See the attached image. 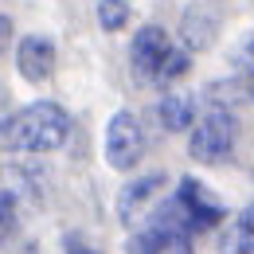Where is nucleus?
Masks as SVG:
<instances>
[{"label":"nucleus","instance_id":"nucleus-11","mask_svg":"<svg viewBox=\"0 0 254 254\" xmlns=\"http://www.w3.org/2000/svg\"><path fill=\"white\" fill-rule=\"evenodd\" d=\"M188 51L184 47H168V55L160 59V66H157V74H153V82L157 86H172L176 78H184L188 74Z\"/></svg>","mask_w":254,"mask_h":254},{"label":"nucleus","instance_id":"nucleus-7","mask_svg":"<svg viewBox=\"0 0 254 254\" xmlns=\"http://www.w3.org/2000/svg\"><path fill=\"white\" fill-rule=\"evenodd\" d=\"M215 32H219V20L203 8H191L180 24V35H184V51H207L215 43Z\"/></svg>","mask_w":254,"mask_h":254},{"label":"nucleus","instance_id":"nucleus-14","mask_svg":"<svg viewBox=\"0 0 254 254\" xmlns=\"http://www.w3.org/2000/svg\"><path fill=\"white\" fill-rule=\"evenodd\" d=\"M12 215H16V199H12L8 191L0 188V235H4L8 227H12Z\"/></svg>","mask_w":254,"mask_h":254},{"label":"nucleus","instance_id":"nucleus-10","mask_svg":"<svg viewBox=\"0 0 254 254\" xmlns=\"http://www.w3.org/2000/svg\"><path fill=\"white\" fill-rule=\"evenodd\" d=\"M157 188H164V176H160V172L145 176V180H137V184H129V188L122 191V199H118V211H122V219H126V223L133 219V215H137V207H141V203H149Z\"/></svg>","mask_w":254,"mask_h":254},{"label":"nucleus","instance_id":"nucleus-12","mask_svg":"<svg viewBox=\"0 0 254 254\" xmlns=\"http://www.w3.org/2000/svg\"><path fill=\"white\" fill-rule=\"evenodd\" d=\"M141 254H191L188 239L184 235H145V243H141Z\"/></svg>","mask_w":254,"mask_h":254},{"label":"nucleus","instance_id":"nucleus-16","mask_svg":"<svg viewBox=\"0 0 254 254\" xmlns=\"http://www.w3.org/2000/svg\"><path fill=\"white\" fill-rule=\"evenodd\" d=\"M8 43H12V20H8V16H0V55L8 51Z\"/></svg>","mask_w":254,"mask_h":254},{"label":"nucleus","instance_id":"nucleus-3","mask_svg":"<svg viewBox=\"0 0 254 254\" xmlns=\"http://www.w3.org/2000/svg\"><path fill=\"white\" fill-rule=\"evenodd\" d=\"M145 153V137H141V122L122 110V114H114L110 118V126H106V160L114 164V168H133L137 160Z\"/></svg>","mask_w":254,"mask_h":254},{"label":"nucleus","instance_id":"nucleus-15","mask_svg":"<svg viewBox=\"0 0 254 254\" xmlns=\"http://www.w3.org/2000/svg\"><path fill=\"white\" fill-rule=\"evenodd\" d=\"M66 254H102V251H94L82 235H66Z\"/></svg>","mask_w":254,"mask_h":254},{"label":"nucleus","instance_id":"nucleus-4","mask_svg":"<svg viewBox=\"0 0 254 254\" xmlns=\"http://www.w3.org/2000/svg\"><path fill=\"white\" fill-rule=\"evenodd\" d=\"M168 47H172V39H168V32H164V28H157V24H145L141 32L133 35L129 59H133V70H137V78L153 82V74H157L160 59L168 55Z\"/></svg>","mask_w":254,"mask_h":254},{"label":"nucleus","instance_id":"nucleus-17","mask_svg":"<svg viewBox=\"0 0 254 254\" xmlns=\"http://www.w3.org/2000/svg\"><path fill=\"white\" fill-rule=\"evenodd\" d=\"M239 59H243V70H251V66H254V35L247 39V47H243V55H239Z\"/></svg>","mask_w":254,"mask_h":254},{"label":"nucleus","instance_id":"nucleus-9","mask_svg":"<svg viewBox=\"0 0 254 254\" xmlns=\"http://www.w3.org/2000/svg\"><path fill=\"white\" fill-rule=\"evenodd\" d=\"M160 122H164V129H172V133L191 129V126H195V98L172 90V94L160 102Z\"/></svg>","mask_w":254,"mask_h":254},{"label":"nucleus","instance_id":"nucleus-18","mask_svg":"<svg viewBox=\"0 0 254 254\" xmlns=\"http://www.w3.org/2000/svg\"><path fill=\"white\" fill-rule=\"evenodd\" d=\"M247 90H251V98H254V66L247 70Z\"/></svg>","mask_w":254,"mask_h":254},{"label":"nucleus","instance_id":"nucleus-2","mask_svg":"<svg viewBox=\"0 0 254 254\" xmlns=\"http://www.w3.org/2000/svg\"><path fill=\"white\" fill-rule=\"evenodd\" d=\"M235 133H239V122L227 106H207L203 118L195 122L191 129V141H188V153L203 164H215L223 160L231 149H235Z\"/></svg>","mask_w":254,"mask_h":254},{"label":"nucleus","instance_id":"nucleus-8","mask_svg":"<svg viewBox=\"0 0 254 254\" xmlns=\"http://www.w3.org/2000/svg\"><path fill=\"white\" fill-rule=\"evenodd\" d=\"M219 254H254V207L239 211L219 235Z\"/></svg>","mask_w":254,"mask_h":254},{"label":"nucleus","instance_id":"nucleus-13","mask_svg":"<svg viewBox=\"0 0 254 254\" xmlns=\"http://www.w3.org/2000/svg\"><path fill=\"white\" fill-rule=\"evenodd\" d=\"M126 20H129V4L126 0H98V24H102L106 32L126 28Z\"/></svg>","mask_w":254,"mask_h":254},{"label":"nucleus","instance_id":"nucleus-6","mask_svg":"<svg viewBox=\"0 0 254 254\" xmlns=\"http://www.w3.org/2000/svg\"><path fill=\"white\" fill-rule=\"evenodd\" d=\"M176 199L184 203V211H188L191 219V231H203V227H215L223 219V207L215 199H207V191L199 188L195 180H180V191H176Z\"/></svg>","mask_w":254,"mask_h":254},{"label":"nucleus","instance_id":"nucleus-5","mask_svg":"<svg viewBox=\"0 0 254 254\" xmlns=\"http://www.w3.org/2000/svg\"><path fill=\"white\" fill-rule=\"evenodd\" d=\"M16 63H20V74L28 82L51 78V70H55V43L47 35H24L20 51H16Z\"/></svg>","mask_w":254,"mask_h":254},{"label":"nucleus","instance_id":"nucleus-1","mask_svg":"<svg viewBox=\"0 0 254 254\" xmlns=\"http://www.w3.org/2000/svg\"><path fill=\"white\" fill-rule=\"evenodd\" d=\"M70 133V118L55 102H35L28 110L0 122V149L8 153H51Z\"/></svg>","mask_w":254,"mask_h":254}]
</instances>
